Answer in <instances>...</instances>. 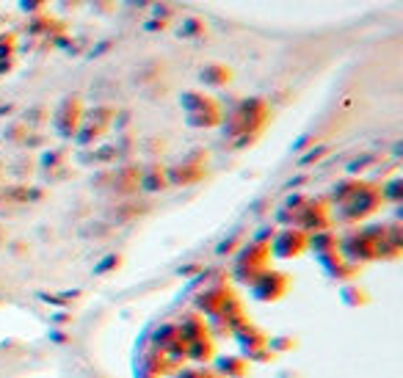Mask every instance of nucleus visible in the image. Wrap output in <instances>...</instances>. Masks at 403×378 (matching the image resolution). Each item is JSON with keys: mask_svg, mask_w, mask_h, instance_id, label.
Listing matches in <instances>:
<instances>
[{"mask_svg": "<svg viewBox=\"0 0 403 378\" xmlns=\"http://www.w3.org/2000/svg\"><path fill=\"white\" fill-rule=\"evenodd\" d=\"M53 125H56V130H58L64 138H72V135L80 133V125H83V105H80L78 97H67V99L58 105V111H56V116H53Z\"/></svg>", "mask_w": 403, "mask_h": 378, "instance_id": "nucleus-1", "label": "nucleus"}, {"mask_svg": "<svg viewBox=\"0 0 403 378\" xmlns=\"http://www.w3.org/2000/svg\"><path fill=\"white\" fill-rule=\"evenodd\" d=\"M309 249V235L304 232V229H285L276 240H273V254L276 257H285V260H290V257H299Z\"/></svg>", "mask_w": 403, "mask_h": 378, "instance_id": "nucleus-2", "label": "nucleus"}, {"mask_svg": "<svg viewBox=\"0 0 403 378\" xmlns=\"http://www.w3.org/2000/svg\"><path fill=\"white\" fill-rule=\"evenodd\" d=\"M199 80L207 89H224L232 83V69L227 63H204L199 69Z\"/></svg>", "mask_w": 403, "mask_h": 378, "instance_id": "nucleus-3", "label": "nucleus"}, {"mask_svg": "<svg viewBox=\"0 0 403 378\" xmlns=\"http://www.w3.org/2000/svg\"><path fill=\"white\" fill-rule=\"evenodd\" d=\"M299 224L306 226L309 232H321V229H329V213H326V205L323 202H309L299 216Z\"/></svg>", "mask_w": 403, "mask_h": 378, "instance_id": "nucleus-4", "label": "nucleus"}, {"mask_svg": "<svg viewBox=\"0 0 403 378\" xmlns=\"http://www.w3.org/2000/svg\"><path fill=\"white\" fill-rule=\"evenodd\" d=\"M207 33V23L199 20V17H188V20H182V28H180V36H185V39H202Z\"/></svg>", "mask_w": 403, "mask_h": 378, "instance_id": "nucleus-5", "label": "nucleus"}, {"mask_svg": "<svg viewBox=\"0 0 403 378\" xmlns=\"http://www.w3.org/2000/svg\"><path fill=\"white\" fill-rule=\"evenodd\" d=\"M210 102H216L213 97H207L204 92H185L182 94V108L191 114V111H199L204 105H210Z\"/></svg>", "mask_w": 403, "mask_h": 378, "instance_id": "nucleus-6", "label": "nucleus"}, {"mask_svg": "<svg viewBox=\"0 0 403 378\" xmlns=\"http://www.w3.org/2000/svg\"><path fill=\"white\" fill-rule=\"evenodd\" d=\"M17 53V33H0V59H14Z\"/></svg>", "mask_w": 403, "mask_h": 378, "instance_id": "nucleus-7", "label": "nucleus"}, {"mask_svg": "<svg viewBox=\"0 0 403 378\" xmlns=\"http://www.w3.org/2000/svg\"><path fill=\"white\" fill-rule=\"evenodd\" d=\"M47 6H50V0H20V8H23L28 17H34V14H42Z\"/></svg>", "mask_w": 403, "mask_h": 378, "instance_id": "nucleus-8", "label": "nucleus"}, {"mask_svg": "<svg viewBox=\"0 0 403 378\" xmlns=\"http://www.w3.org/2000/svg\"><path fill=\"white\" fill-rule=\"evenodd\" d=\"M58 3H61V6H64V8H75V6H80V3H83V0H58Z\"/></svg>", "mask_w": 403, "mask_h": 378, "instance_id": "nucleus-9", "label": "nucleus"}]
</instances>
